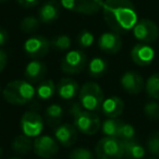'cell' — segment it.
Listing matches in <instances>:
<instances>
[{
	"mask_svg": "<svg viewBox=\"0 0 159 159\" xmlns=\"http://www.w3.org/2000/svg\"><path fill=\"white\" fill-rule=\"evenodd\" d=\"M102 14L109 29L118 34L128 33L139 21L135 6L131 0H105Z\"/></svg>",
	"mask_w": 159,
	"mask_h": 159,
	"instance_id": "obj_1",
	"label": "cell"
},
{
	"mask_svg": "<svg viewBox=\"0 0 159 159\" xmlns=\"http://www.w3.org/2000/svg\"><path fill=\"white\" fill-rule=\"evenodd\" d=\"M69 115L72 116L73 123L79 132L86 135H94L100 130L102 122L100 119L93 111L85 110L80 102H74L70 104L68 109Z\"/></svg>",
	"mask_w": 159,
	"mask_h": 159,
	"instance_id": "obj_2",
	"label": "cell"
},
{
	"mask_svg": "<svg viewBox=\"0 0 159 159\" xmlns=\"http://www.w3.org/2000/svg\"><path fill=\"white\" fill-rule=\"evenodd\" d=\"M36 95V89L27 80H13L2 89L3 99L11 105L22 106L30 102Z\"/></svg>",
	"mask_w": 159,
	"mask_h": 159,
	"instance_id": "obj_3",
	"label": "cell"
},
{
	"mask_svg": "<svg viewBox=\"0 0 159 159\" xmlns=\"http://www.w3.org/2000/svg\"><path fill=\"white\" fill-rule=\"evenodd\" d=\"M105 100V95L102 87L96 82H86L80 89L79 102L81 106L89 111H95L102 109Z\"/></svg>",
	"mask_w": 159,
	"mask_h": 159,
	"instance_id": "obj_4",
	"label": "cell"
},
{
	"mask_svg": "<svg viewBox=\"0 0 159 159\" xmlns=\"http://www.w3.org/2000/svg\"><path fill=\"white\" fill-rule=\"evenodd\" d=\"M95 154L97 159H122V143L117 137L105 136L96 144Z\"/></svg>",
	"mask_w": 159,
	"mask_h": 159,
	"instance_id": "obj_5",
	"label": "cell"
},
{
	"mask_svg": "<svg viewBox=\"0 0 159 159\" xmlns=\"http://www.w3.org/2000/svg\"><path fill=\"white\" fill-rule=\"evenodd\" d=\"M62 8L71 12L85 16H93L102 10V0H60Z\"/></svg>",
	"mask_w": 159,
	"mask_h": 159,
	"instance_id": "obj_6",
	"label": "cell"
},
{
	"mask_svg": "<svg viewBox=\"0 0 159 159\" xmlns=\"http://www.w3.org/2000/svg\"><path fill=\"white\" fill-rule=\"evenodd\" d=\"M87 64V56L82 50H70L61 60V70L66 74H79Z\"/></svg>",
	"mask_w": 159,
	"mask_h": 159,
	"instance_id": "obj_7",
	"label": "cell"
},
{
	"mask_svg": "<svg viewBox=\"0 0 159 159\" xmlns=\"http://www.w3.org/2000/svg\"><path fill=\"white\" fill-rule=\"evenodd\" d=\"M132 32L133 36L143 44L154 43L159 36L158 25L149 19H142L137 21Z\"/></svg>",
	"mask_w": 159,
	"mask_h": 159,
	"instance_id": "obj_8",
	"label": "cell"
},
{
	"mask_svg": "<svg viewBox=\"0 0 159 159\" xmlns=\"http://www.w3.org/2000/svg\"><path fill=\"white\" fill-rule=\"evenodd\" d=\"M50 47V40L40 35L32 36V37L27 38L23 45L24 52L34 60H38L45 57L48 53Z\"/></svg>",
	"mask_w": 159,
	"mask_h": 159,
	"instance_id": "obj_9",
	"label": "cell"
},
{
	"mask_svg": "<svg viewBox=\"0 0 159 159\" xmlns=\"http://www.w3.org/2000/svg\"><path fill=\"white\" fill-rule=\"evenodd\" d=\"M21 130L29 137H37L44 130V120L35 111H27L21 118Z\"/></svg>",
	"mask_w": 159,
	"mask_h": 159,
	"instance_id": "obj_10",
	"label": "cell"
},
{
	"mask_svg": "<svg viewBox=\"0 0 159 159\" xmlns=\"http://www.w3.org/2000/svg\"><path fill=\"white\" fill-rule=\"evenodd\" d=\"M33 150L40 158L50 159L59 152V145L55 137L50 135H39L34 139Z\"/></svg>",
	"mask_w": 159,
	"mask_h": 159,
	"instance_id": "obj_11",
	"label": "cell"
},
{
	"mask_svg": "<svg viewBox=\"0 0 159 159\" xmlns=\"http://www.w3.org/2000/svg\"><path fill=\"white\" fill-rule=\"evenodd\" d=\"M120 84L122 89L126 93L131 95H137L145 87V82L141 74H139L135 71H126L122 74L120 79Z\"/></svg>",
	"mask_w": 159,
	"mask_h": 159,
	"instance_id": "obj_12",
	"label": "cell"
},
{
	"mask_svg": "<svg viewBox=\"0 0 159 159\" xmlns=\"http://www.w3.org/2000/svg\"><path fill=\"white\" fill-rule=\"evenodd\" d=\"M98 47L105 53L116 55L122 48V39L120 35L115 32H106L102 33L98 38Z\"/></svg>",
	"mask_w": 159,
	"mask_h": 159,
	"instance_id": "obj_13",
	"label": "cell"
},
{
	"mask_svg": "<svg viewBox=\"0 0 159 159\" xmlns=\"http://www.w3.org/2000/svg\"><path fill=\"white\" fill-rule=\"evenodd\" d=\"M132 61L139 66H149L155 58V50L152 46L147 44L139 43L136 44L131 50Z\"/></svg>",
	"mask_w": 159,
	"mask_h": 159,
	"instance_id": "obj_14",
	"label": "cell"
},
{
	"mask_svg": "<svg viewBox=\"0 0 159 159\" xmlns=\"http://www.w3.org/2000/svg\"><path fill=\"white\" fill-rule=\"evenodd\" d=\"M77 135L79 131L76 130L74 124L62 123L59 124L55 130V139L64 147H71L74 145L77 139Z\"/></svg>",
	"mask_w": 159,
	"mask_h": 159,
	"instance_id": "obj_15",
	"label": "cell"
},
{
	"mask_svg": "<svg viewBox=\"0 0 159 159\" xmlns=\"http://www.w3.org/2000/svg\"><path fill=\"white\" fill-rule=\"evenodd\" d=\"M60 16V5L56 0H47L38 10V19L45 24H50Z\"/></svg>",
	"mask_w": 159,
	"mask_h": 159,
	"instance_id": "obj_16",
	"label": "cell"
},
{
	"mask_svg": "<svg viewBox=\"0 0 159 159\" xmlns=\"http://www.w3.org/2000/svg\"><path fill=\"white\" fill-rule=\"evenodd\" d=\"M56 91L62 99L69 100L76 97V95L80 93V86L74 79L64 77L59 81L58 85L56 86Z\"/></svg>",
	"mask_w": 159,
	"mask_h": 159,
	"instance_id": "obj_17",
	"label": "cell"
},
{
	"mask_svg": "<svg viewBox=\"0 0 159 159\" xmlns=\"http://www.w3.org/2000/svg\"><path fill=\"white\" fill-rule=\"evenodd\" d=\"M47 74V66L44 62L39 60H32L26 64L24 69V75L29 82L38 83Z\"/></svg>",
	"mask_w": 159,
	"mask_h": 159,
	"instance_id": "obj_18",
	"label": "cell"
},
{
	"mask_svg": "<svg viewBox=\"0 0 159 159\" xmlns=\"http://www.w3.org/2000/svg\"><path fill=\"white\" fill-rule=\"evenodd\" d=\"M105 117L107 118H118L122 115L124 110V102L118 96H110L105 98L102 105V109Z\"/></svg>",
	"mask_w": 159,
	"mask_h": 159,
	"instance_id": "obj_19",
	"label": "cell"
},
{
	"mask_svg": "<svg viewBox=\"0 0 159 159\" xmlns=\"http://www.w3.org/2000/svg\"><path fill=\"white\" fill-rule=\"evenodd\" d=\"M123 148V158L126 159H143L145 156V148L134 139L121 141Z\"/></svg>",
	"mask_w": 159,
	"mask_h": 159,
	"instance_id": "obj_20",
	"label": "cell"
},
{
	"mask_svg": "<svg viewBox=\"0 0 159 159\" xmlns=\"http://www.w3.org/2000/svg\"><path fill=\"white\" fill-rule=\"evenodd\" d=\"M12 149L19 155H26L33 149V141L26 135H18L12 141Z\"/></svg>",
	"mask_w": 159,
	"mask_h": 159,
	"instance_id": "obj_21",
	"label": "cell"
},
{
	"mask_svg": "<svg viewBox=\"0 0 159 159\" xmlns=\"http://www.w3.org/2000/svg\"><path fill=\"white\" fill-rule=\"evenodd\" d=\"M108 70V63L102 57L93 58L87 64V71L92 77H100Z\"/></svg>",
	"mask_w": 159,
	"mask_h": 159,
	"instance_id": "obj_22",
	"label": "cell"
},
{
	"mask_svg": "<svg viewBox=\"0 0 159 159\" xmlns=\"http://www.w3.org/2000/svg\"><path fill=\"white\" fill-rule=\"evenodd\" d=\"M122 123H123V121L119 120L118 118H108L104 122H102V128L100 129L106 136L117 137L118 139Z\"/></svg>",
	"mask_w": 159,
	"mask_h": 159,
	"instance_id": "obj_23",
	"label": "cell"
},
{
	"mask_svg": "<svg viewBox=\"0 0 159 159\" xmlns=\"http://www.w3.org/2000/svg\"><path fill=\"white\" fill-rule=\"evenodd\" d=\"M45 117L49 125H59L63 117V109L60 105L52 104L47 107V109L45 110Z\"/></svg>",
	"mask_w": 159,
	"mask_h": 159,
	"instance_id": "obj_24",
	"label": "cell"
},
{
	"mask_svg": "<svg viewBox=\"0 0 159 159\" xmlns=\"http://www.w3.org/2000/svg\"><path fill=\"white\" fill-rule=\"evenodd\" d=\"M56 92V84L52 80H45L36 89V95L39 99L47 100L53 96Z\"/></svg>",
	"mask_w": 159,
	"mask_h": 159,
	"instance_id": "obj_25",
	"label": "cell"
},
{
	"mask_svg": "<svg viewBox=\"0 0 159 159\" xmlns=\"http://www.w3.org/2000/svg\"><path fill=\"white\" fill-rule=\"evenodd\" d=\"M145 91L150 98L159 100V72L154 73L145 83Z\"/></svg>",
	"mask_w": 159,
	"mask_h": 159,
	"instance_id": "obj_26",
	"label": "cell"
},
{
	"mask_svg": "<svg viewBox=\"0 0 159 159\" xmlns=\"http://www.w3.org/2000/svg\"><path fill=\"white\" fill-rule=\"evenodd\" d=\"M39 22L40 21L33 16H25V18L21 21L20 29L23 33H26V34L34 33V32L37 31L38 27H39Z\"/></svg>",
	"mask_w": 159,
	"mask_h": 159,
	"instance_id": "obj_27",
	"label": "cell"
},
{
	"mask_svg": "<svg viewBox=\"0 0 159 159\" xmlns=\"http://www.w3.org/2000/svg\"><path fill=\"white\" fill-rule=\"evenodd\" d=\"M51 47L60 51L68 50L71 47V38L68 35H57L50 40Z\"/></svg>",
	"mask_w": 159,
	"mask_h": 159,
	"instance_id": "obj_28",
	"label": "cell"
},
{
	"mask_svg": "<svg viewBox=\"0 0 159 159\" xmlns=\"http://www.w3.org/2000/svg\"><path fill=\"white\" fill-rule=\"evenodd\" d=\"M94 40H95V36L92 32L87 31V30H83L79 33L76 38L77 45L82 48H89L92 45L94 44Z\"/></svg>",
	"mask_w": 159,
	"mask_h": 159,
	"instance_id": "obj_29",
	"label": "cell"
},
{
	"mask_svg": "<svg viewBox=\"0 0 159 159\" xmlns=\"http://www.w3.org/2000/svg\"><path fill=\"white\" fill-rule=\"evenodd\" d=\"M144 113L150 120L159 119V104L157 102H148L144 106Z\"/></svg>",
	"mask_w": 159,
	"mask_h": 159,
	"instance_id": "obj_30",
	"label": "cell"
},
{
	"mask_svg": "<svg viewBox=\"0 0 159 159\" xmlns=\"http://www.w3.org/2000/svg\"><path fill=\"white\" fill-rule=\"evenodd\" d=\"M118 139H119L120 141H130V139H135L134 126L129 123H125V122L123 121V123H122V125H121V129H120Z\"/></svg>",
	"mask_w": 159,
	"mask_h": 159,
	"instance_id": "obj_31",
	"label": "cell"
},
{
	"mask_svg": "<svg viewBox=\"0 0 159 159\" xmlns=\"http://www.w3.org/2000/svg\"><path fill=\"white\" fill-rule=\"evenodd\" d=\"M69 158L70 159H95V157H94V154L89 148L77 147L71 150Z\"/></svg>",
	"mask_w": 159,
	"mask_h": 159,
	"instance_id": "obj_32",
	"label": "cell"
},
{
	"mask_svg": "<svg viewBox=\"0 0 159 159\" xmlns=\"http://www.w3.org/2000/svg\"><path fill=\"white\" fill-rule=\"evenodd\" d=\"M147 149L154 156H159V133L155 132L147 139Z\"/></svg>",
	"mask_w": 159,
	"mask_h": 159,
	"instance_id": "obj_33",
	"label": "cell"
},
{
	"mask_svg": "<svg viewBox=\"0 0 159 159\" xmlns=\"http://www.w3.org/2000/svg\"><path fill=\"white\" fill-rule=\"evenodd\" d=\"M16 1L23 8H32L39 3V0H16Z\"/></svg>",
	"mask_w": 159,
	"mask_h": 159,
	"instance_id": "obj_34",
	"label": "cell"
},
{
	"mask_svg": "<svg viewBox=\"0 0 159 159\" xmlns=\"http://www.w3.org/2000/svg\"><path fill=\"white\" fill-rule=\"evenodd\" d=\"M8 63V56L6 53L5 50L0 49V73L5 70V68L7 66Z\"/></svg>",
	"mask_w": 159,
	"mask_h": 159,
	"instance_id": "obj_35",
	"label": "cell"
},
{
	"mask_svg": "<svg viewBox=\"0 0 159 159\" xmlns=\"http://www.w3.org/2000/svg\"><path fill=\"white\" fill-rule=\"evenodd\" d=\"M9 40V34H8L7 30L0 26V47L5 46Z\"/></svg>",
	"mask_w": 159,
	"mask_h": 159,
	"instance_id": "obj_36",
	"label": "cell"
},
{
	"mask_svg": "<svg viewBox=\"0 0 159 159\" xmlns=\"http://www.w3.org/2000/svg\"><path fill=\"white\" fill-rule=\"evenodd\" d=\"M6 1H8V0H0V3H3V2H6Z\"/></svg>",
	"mask_w": 159,
	"mask_h": 159,
	"instance_id": "obj_37",
	"label": "cell"
},
{
	"mask_svg": "<svg viewBox=\"0 0 159 159\" xmlns=\"http://www.w3.org/2000/svg\"><path fill=\"white\" fill-rule=\"evenodd\" d=\"M10 159H21V158H19V157H11Z\"/></svg>",
	"mask_w": 159,
	"mask_h": 159,
	"instance_id": "obj_38",
	"label": "cell"
},
{
	"mask_svg": "<svg viewBox=\"0 0 159 159\" xmlns=\"http://www.w3.org/2000/svg\"><path fill=\"white\" fill-rule=\"evenodd\" d=\"M1 155H2V149H1V147H0V157H1Z\"/></svg>",
	"mask_w": 159,
	"mask_h": 159,
	"instance_id": "obj_39",
	"label": "cell"
},
{
	"mask_svg": "<svg viewBox=\"0 0 159 159\" xmlns=\"http://www.w3.org/2000/svg\"><path fill=\"white\" fill-rule=\"evenodd\" d=\"M0 93H1V86H0Z\"/></svg>",
	"mask_w": 159,
	"mask_h": 159,
	"instance_id": "obj_40",
	"label": "cell"
}]
</instances>
